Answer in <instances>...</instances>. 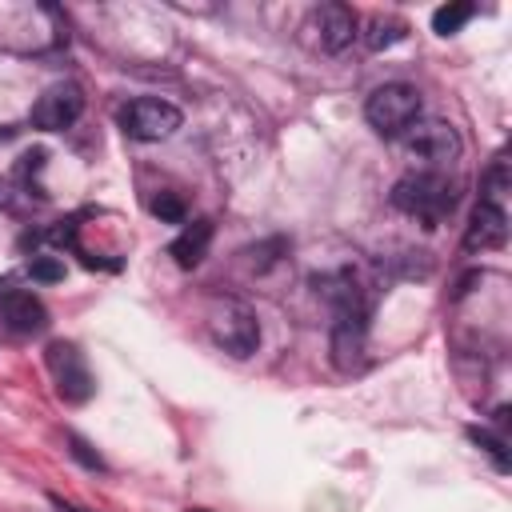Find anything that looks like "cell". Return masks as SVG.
<instances>
[{
    "mask_svg": "<svg viewBox=\"0 0 512 512\" xmlns=\"http://www.w3.org/2000/svg\"><path fill=\"white\" fill-rule=\"evenodd\" d=\"M116 124L128 140H140V144H156V140H168L180 124H184V112L172 104V100H160V96H136L128 104L116 108Z\"/></svg>",
    "mask_w": 512,
    "mask_h": 512,
    "instance_id": "obj_3",
    "label": "cell"
},
{
    "mask_svg": "<svg viewBox=\"0 0 512 512\" xmlns=\"http://www.w3.org/2000/svg\"><path fill=\"white\" fill-rule=\"evenodd\" d=\"M404 36H408V24H404L400 16H376V20L368 24V32H364V44H368L372 52H384V48L400 44Z\"/></svg>",
    "mask_w": 512,
    "mask_h": 512,
    "instance_id": "obj_12",
    "label": "cell"
},
{
    "mask_svg": "<svg viewBox=\"0 0 512 512\" xmlns=\"http://www.w3.org/2000/svg\"><path fill=\"white\" fill-rule=\"evenodd\" d=\"M188 512H208V508H188Z\"/></svg>",
    "mask_w": 512,
    "mask_h": 512,
    "instance_id": "obj_20",
    "label": "cell"
},
{
    "mask_svg": "<svg viewBox=\"0 0 512 512\" xmlns=\"http://www.w3.org/2000/svg\"><path fill=\"white\" fill-rule=\"evenodd\" d=\"M504 196H508V160H504V152H500V156L488 164L484 180H480V200L504 204Z\"/></svg>",
    "mask_w": 512,
    "mask_h": 512,
    "instance_id": "obj_15",
    "label": "cell"
},
{
    "mask_svg": "<svg viewBox=\"0 0 512 512\" xmlns=\"http://www.w3.org/2000/svg\"><path fill=\"white\" fill-rule=\"evenodd\" d=\"M80 116H84V92H80V84H72V80L44 88V92L36 96L32 112H28L32 128H44V132H64V128H72Z\"/></svg>",
    "mask_w": 512,
    "mask_h": 512,
    "instance_id": "obj_7",
    "label": "cell"
},
{
    "mask_svg": "<svg viewBox=\"0 0 512 512\" xmlns=\"http://www.w3.org/2000/svg\"><path fill=\"white\" fill-rule=\"evenodd\" d=\"M48 504H52L56 512H88V508H80V504H72V500H64V496H56V492H48Z\"/></svg>",
    "mask_w": 512,
    "mask_h": 512,
    "instance_id": "obj_19",
    "label": "cell"
},
{
    "mask_svg": "<svg viewBox=\"0 0 512 512\" xmlns=\"http://www.w3.org/2000/svg\"><path fill=\"white\" fill-rule=\"evenodd\" d=\"M472 16H476V4H468V0L440 4V8L432 12V32H436V36H452V32H460Z\"/></svg>",
    "mask_w": 512,
    "mask_h": 512,
    "instance_id": "obj_13",
    "label": "cell"
},
{
    "mask_svg": "<svg viewBox=\"0 0 512 512\" xmlns=\"http://www.w3.org/2000/svg\"><path fill=\"white\" fill-rule=\"evenodd\" d=\"M400 144H404V152L412 156V160H424V164H432V168H444V164H452L456 156H460V132L452 128V124H444V120H416L404 136H400Z\"/></svg>",
    "mask_w": 512,
    "mask_h": 512,
    "instance_id": "obj_6",
    "label": "cell"
},
{
    "mask_svg": "<svg viewBox=\"0 0 512 512\" xmlns=\"http://www.w3.org/2000/svg\"><path fill=\"white\" fill-rule=\"evenodd\" d=\"M388 200L404 216H416L424 228H436L440 220L452 216L460 192H456V180H448L444 172H408L392 184Z\"/></svg>",
    "mask_w": 512,
    "mask_h": 512,
    "instance_id": "obj_1",
    "label": "cell"
},
{
    "mask_svg": "<svg viewBox=\"0 0 512 512\" xmlns=\"http://www.w3.org/2000/svg\"><path fill=\"white\" fill-rule=\"evenodd\" d=\"M64 440H68V456H72L76 464H84L88 472H108L104 456H100V452H96V448H92V444H88V440H84L80 432H68Z\"/></svg>",
    "mask_w": 512,
    "mask_h": 512,
    "instance_id": "obj_16",
    "label": "cell"
},
{
    "mask_svg": "<svg viewBox=\"0 0 512 512\" xmlns=\"http://www.w3.org/2000/svg\"><path fill=\"white\" fill-rule=\"evenodd\" d=\"M464 436H468V440H472L480 452H488V456H492L496 472H508V440H504L500 432H488V428L468 424V428H464Z\"/></svg>",
    "mask_w": 512,
    "mask_h": 512,
    "instance_id": "obj_14",
    "label": "cell"
},
{
    "mask_svg": "<svg viewBox=\"0 0 512 512\" xmlns=\"http://www.w3.org/2000/svg\"><path fill=\"white\" fill-rule=\"evenodd\" d=\"M44 364H48V372H52V380H56V396H60L64 404H88V400H92L96 376H92L84 352H80L72 340H52V344L44 348Z\"/></svg>",
    "mask_w": 512,
    "mask_h": 512,
    "instance_id": "obj_5",
    "label": "cell"
},
{
    "mask_svg": "<svg viewBox=\"0 0 512 512\" xmlns=\"http://www.w3.org/2000/svg\"><path fill=\"white\" fill-rule=\"evenodd\" d=\"M508 240V212L504 204H492V200H476L472 216H468V228H464V252H492V248H504Z\"/></svg>",
    "mask_w": 512,
    "mask_h": 512,
    "instance_id": "obj_9",
    "label": "cell"
},
{
    "mask_svg": "<svg viewBox=\"0 0 512 512\" xmlns=\"http://www.w3.org/2000/svg\"><path fill=\"white\" fill-rule=\"evenodd\" d=\"M0 316H4V324H8L12 332H20V336H36V332L48 328V308H44V300H40L36 292H28V288H8V292H0Z\"/></svg>",
    "mask_w": 512,
    "mask_h": 512,
    "instance_id": "obj_10",
    "label": "cell"
},
{
    "mask_svg": "<svg viewBox=\"0 0 512 512\" xmlns=\"http://www.w3.org/2000/svg\"><path fill=\"white\" fill-rule=\"evenodd\" d=\"M208 336L216 348H224L228 356H252L260 344V324L256 312L240 300H216L208 312Z\"/></svg>",
    "mask_w": 512,
    "mask_h": 512,
    "instance_id": "obj_4",
    "label": "cell"
},
{
    "mask_svg": "<svg viewBox=\"0 0 512 512\" xmlns=\"http://www.w3.org/2000/svg\"><path fill=\"white\" fill-rule=\"evenodd\" d=\"M28 276L40 280V284H56V280H64V260H56V256H32Z\"/></svg>",
    "mask_w": 512,
    "mask_h": 512,
    "instance_id": "obj_18",
    "label": "cell"
},
{
    "mask_svg": "<svg viewBox=\"0 0 512 512\" xmlns=\"http://www.w3.org/2000/svg\"><path fill=\"white\" fill-rule=\"evenodd\" d=\"M152 212H156L164 224H184V220H188V208H184V200H180V196H172V192H160V196H152Z\"/></svg>",
    "mask_w": 512,
    "mask_h": 512,
    "instance_id": "obj_17",
    "label": "cell"
},
{
    "mask_svg": "<svg viewBox=\"0 0 512 512\" xmlns=\"http://www.w3.org/2000/svg\"><path fill=\"white\" fill-rule=\"evenodd\" d=\"M364 120L376 136L384 140H400L416 120H420V92L404 80L380 84L368 100H364Z\"/></svg>",
    "mask_w": 512,
    "mask_h": 512,
    "instance_id": "obj_2",
    "label": "cell"
},
{
    "mask_svg": "<svg viewBox=\"0 0 512 512\" xmlns=\"http://www.w3.org/2000/svg\"><path fill=\"white\" fill-rule=\"evenodd\" d=\"M212 232H216V224L208 220V216H200V220H192V224H184V232L168 244V256L180 264V268H196L204 256H208V244H212Z\"/></svg>",
    "mask_w": 512,
    "mask_h": 512,
    "instance_id": "obj_11",
    "label": "cell"
},
{
    "mask_svg": "<svg viewBox=\"0 0 512 512\" xmlns=\"http://www.w3.org/2000/svg\"><path fill=\"white\" fill-rule=\"evenodd\" d=\"M312 32H316V44L324 48V52H332V56H340L360 32H356V12L348 8V4H340V0H328V4H320V8H312Z\"/></svg>",
    "mask_w": 512,
    "mask_h": 512,
    "instance_id": "obj_8",
    "label": "cell"
}]
</instances>
